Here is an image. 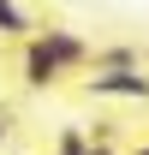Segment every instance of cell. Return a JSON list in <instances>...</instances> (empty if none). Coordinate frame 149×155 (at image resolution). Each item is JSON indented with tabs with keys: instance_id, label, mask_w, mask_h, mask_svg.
<instances>
[{
	"instance_id": "6",
	"label": "cell",
	"mask_w": 149,
	"mask_h": 155,
	"mask_svg": "<svg viewBox=\"0 0 149 155\" xmlns=\"http://www.w3.org/2000/svg\"><path fill=\"white\" fill-rule=\"evenodd\" d=\"M84 155H113V149H108V143H90V149H84Z\"/></svg>"
},
{
	"instance_id": "7",
	"label": "cell",
	"mask_w": 149,
	"mask_h": 155,
	"mask_svg": "<svg viewBox=\"0 0 149 155\" xmlns=\"http://www.w3.org/2000/svg\"><path fill=\"white\" fill-rule=\"evenodd\" d=\"M6 125H12V119H6V114H0V143H6Z\"/></svg>"
},
{
	"instance_id": "9",
	"label": "cell",
	"mask_w": 149,
	"mask_h": 155,
	"mask_svg": "<svg viewBox=\"0 0 149 155\" xmlns=\"http://www.w3.org/2000/svg\"><path fill=\"white\" fill-rule=\"evenodd\" d=\"M143 66H149V54H143Z\"/></svg>"
},
{
	"instance_id": "5",
	"label": "cell",
	"mask_w": 149,
	"mask_h": 155,
	"mask_svg": "<svg viewBox=\"0 0 149 155\" xmlns=\"http://www.w3.org/2000/svg\"><path fill=\"white\" fill-rule=\"evenodd\" d=\"M84 149H90L84 131H60V143H54V155H84Z\"/></svg>"
},
{
	"instance_id": "8",
	"label": "cell",
	"mask_w": 149,
	"mask_h": 155,
	"mask_svg": "<svg viewBox=\"0 0 149 155\" xmlns=\"http://www.w3.org/2000/svg\"><path fill=\"white\" fill-rule=\"evenodd\" d=\"M131 155H149V143H137V149H131Z\"/></svg>"
},
{
	"instance_id": "1",
	"label": "cell",
	"mask_w": 149,
	"mask_h": 155,
	"mask_svg": "<svg viewBox=\"0 0 149 155\" xmlns=\"http://www.w3.org/2000/svg\"><path fill=\"white\" fill-rule=\"evenodd\" d=\"M84 96L95 101H149V72L143 66H119V72H90Z\"/></svg>"
},
{
	"instance_id": "3",
	"label": "cell",
	"mask_w": 149,
	"mask_h": 155,
	"mask_svg": "<svg viewBox=\"0 0 149 155\" xmlns=\"http://www.w3.org/2000/svg\"><path fill=\"white\" fill-rule=\"evenodd\" d=\"M36 36H42V48H48L66 72H84V66H90V48H95V42H84L78 30H60V24H54V30H36Z\"/></svg>"
},
{
	"instance_id": "2",
	"label": "cell",
	"mask_w": 149,
	"mask_h": 155,
	"mask_svg": "<svg viewBox=\"0 0 149 155\" xmlns=\"http://www.w3.org/2000/svg\"><path fill=\"white\" fill-rule=\"evenodd\" d=\"M18 78L30 84V90H54L60 78H66V66H60V60L48 54V48H42V36H36V30L24 36V54H18Z\"/></svg>"
},
{
	"instance_id": "4",
	"label": "cell",
	"mask_w": 149,
	"mask_h": 155,
	"mask_svg": "<svg viewBox=\"0 0 149 155\" xmlns=\"http://www.w3.org/2000/svg\"><path fill=\"white\" fill-rule=\"evenodd\" d=\"M30 30H36V18L24 12L18 0H0V36H6V42H24Z\"/></svg>"
}]
</instances>
